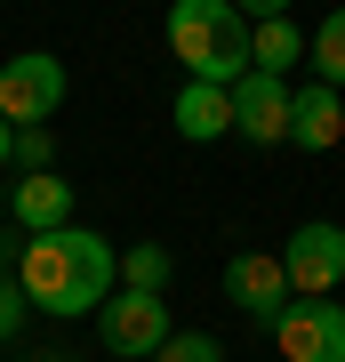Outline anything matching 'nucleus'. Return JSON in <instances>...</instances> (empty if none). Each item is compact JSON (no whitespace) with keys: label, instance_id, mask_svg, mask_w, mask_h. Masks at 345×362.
I'll use <instances>...</instances> for the list:
<instances>
[{"label":"nucleus","instance_id":"1","mask_svg":"<svg viewBox=\"0 0 345 362\" xmlns=\"http://www.w3.org/2000/svg\"><path fill=\"white\" fill-rule=\"evenodd\" d=\"M16 282H25L32 314H97L121 290V250L97 226H49L16 242Z\"/></svg>","mask_w":345,"mask_h":362},{"label":"nucleus","instance_id":"2","mask_svg":"<svg viewBox=\"0 0 345 362\" xmlns=\"http://www.w3.org/2000/svg\"><path fill=\"white\" fill-rule=\"evenodd\" d=\"M169 49H177L185 81H241L249 73V16L233 0H177L169 8Z\"/></svg>","mask_w":345,"mask_h":362},{"label":"nucleus","instance_id":"3","mask_svg":"<svg viewBox=\"0 0 345 362\" xmlns=\"http://www.w3.org/2000/svg\"><path fill=\"white\" fill-rule=\"evenodd\" d=\"M169 330H177V322H169V298H161V290H128V282H121V290L97 306V338H104L113 362H153V354L169 346Z\"/></svg>","mask_w":345,"mask_h":362},{"label":"nucleus","instance_id":"4","mask_svg":"<svg viewBox=\"0 0 345 362\" xmlns=\"http://www.w3.org/2000/svg\"><path fill=\"white\" fill-rule=\"evenodd\" d=\"M64 113V57L25 49L0 57V121H56Z\"/></svg>","mask_w":345,"mask_h":362},{"label":"nucleus","instance_id":"5","mask_svg":"<svg viewBox=\"0 0 345 362\" xmlns=\"http://www.w3.org/2000/svg\"><path fill=\"white\" fill-rule=\"evenodd\" d=\"M282 274H289L297 298H337V282H345V226L305 218V226L282 242Z\"/></svg>","mask_w":345,"mask_h":362},{"label":"nucleus","instance_id":"6","mask_svg":"<svg viewBox=\"0 0 345 362\" xmlns=\"http://www.w3.org/2000/svg\"><path fill=\"white\" fill-rule=\"evenodd\" d=\"M282 362H345V306L337 298H289L273 322Z\"/></svg>","mask_w":345,"mask_h":362},{"label":"nucleus","instance_id":"7","mask_svg":"<svg viewBox=\"0 0 345 362\" xmlns=\"http://www.w3.org/2000/svg\"><path fill=\"white\" fill-rule=\"evenodd\" d=\"M225 298H233V306H241L249 314V322H282V306H289V274H282V250H233V258H225Z\"/></svg>","mask_w":345,"mask_h":362},{"label":"nucleus","instance_id":"8","mask_svg":"<svg viewBox=\"0 0 345 362\" xmlns=\"http://www.w3.org/2000/svg\"><path fill=\"white\" fill-rule=\"evenodd\" d=\"M289 105H297V89L282 73H241V81H233V137L289 145Z\"/></svg>","mask_w":345,"mask_h":362},{"label":"nucleus","instance_id":"9","mask_svg":"<svg viewBox=\"0 0 345 362\" xmlns=\"http://www.w3.org/2000/svg\"><path fill=\"white\" fill-rule=\"evenodd\" d=\"M345 137V89H329V81H305L289 105V145H305V153H329V145Z\"/></svg>","mask_w":345,"mask_h":362},{"label":"nucleus","instance_id":"10","mask_svg":"<svg viewBox=\"0 0 345 362\" xmlns=\"http://www.w3.org/2000/svg\"><path fill=\"white\" fill-rule=\"evenodd\" d=\"M177 137L185 145L233 137V89H225V81H185V89H177Z\"/></svg>","mask_w":345,"mask_h":362},{"label":"nucleus","instance_id":"11","mask_svg":"<svg viewBox=\"0 0 345 362\" xmlns=\"http://www.w3.org/2000/svg\"><path fill=\"white\" fill-rule=\"evenodd\" d=\"M16 226L25 233H49V226H73V185H64V169H25V185H16Z\"/></svg>","mask_w":345,"mask_h":362},{"label":"nucleus","instance_id":"12","mask_svg":"<svg viewBox=\"0 0 345 362\" xmlns=\"http://www.w3.org/2000/svg\"><path fill=\"white\" fill-rule=\"evenodd\" d=\"M305 65V33H297V16H257L249 25V73H282Z\"/></svg>","mask_w":345,"mask_h":362},{"label":"nucleus","instance_id":"13","mask_svg":"<svg viewBox=\"0 0 345 362\" xmlns=\"http://www.w3.org/2000/svg\"><path fill=\"white\" fill-rule=\"evenodd\" d=\"M305 65H313V81L345 89V8H329V16H321V33H305Z\"/></svg>","mask_w":345,"mask_h":362},{"label":"nucleus","instance_id":"14","mask_svg":"<svg viewBox=\"0 0 345 362\" xmlns=\"http://www.w3.org/2000/svg\"><path fill=\"white\" fill-rule=\"evenodd\" d=\"M121 282L128 290H169V250L161 242H128L121 250Z\"/></svg>","mask_w":345,"mask_h":362},{"label":"nucleus","instance_id":"15","mask_svg":"<svg viewBox=\"0 0 345 362\" xmlns=\"http://www.w3.org/2000/svg\"><path fill=\"white\" fill-rule=\"evenodd\" d=\"M153 362H225V338L217 330H169V346Z\"/></svg>","mask_w":345,"mask_h":362},{"label":"nucleus","instance_id":"16","mask_svg":"<svg viewBox=\"0 0 345 362\" xmlns=\"http://www.w3.org/2000/svg\"><path fill=\"white\" fill-rule=\"evenodd\" d=\"M16 169H56V137H49V121H16Z\"/></svg>","mask_w":345,"mask_h":362},{"label":"nucleus","instance_id":"17","mask_svg":"<svg viewBox=\"0 0 345 362\" xmlns=\"http://www.w3.org/2000/svg\"><path fill=\"white\" fill-rule=\"evenodd\" d=\"M25 306H32V298H25V282L8 274V282H0V346H8L16 330H25Z\"/></svg>","mask_w":345,"mask_h":362},{"label":"nucleus","instance_id":"18","mask_svg":"<svg viewBox=\"0 0 345 362\" xmlns=\"http://www.w3.org/2000/svg\"><path fill=\"white\" fill-rule=\"evenodd\" d=\"M233 8H241L249 25H257V16H289V0H233Z\"/></svg>","mask_w":345,"mask_h":362},{"label":"nucleus","instance_id":"19","mask_svg":"<svg viewBox=\"0 0 345 362\" xmlns=\"http://www.w3.org/2000/svg\"><path fill=\"white\" fill-rule=\"evenodd\" d=\"M16 161V121H0V169Z\"/></svg>","mask_w":345,"mask_h":362}]
</instances>
